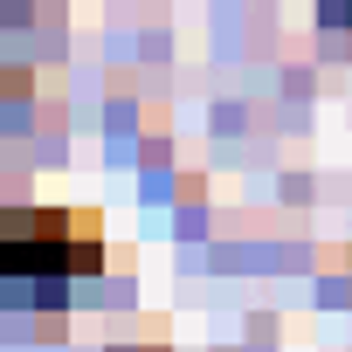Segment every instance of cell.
<instances>
[{"instance_id": "obj_1", "label": "cell", "mask_w": 352, "mask_h": 352, "mask_svg": "<svg viewBox=\"0 0 352 352\" xmlns=\"http://www.w3.org/2000/svg\"><path fill=\"white\" fill-rule=\"evenodd\" d=\"M104 263L97 214H63V208H28L0 214V283H42V276H90Z\"/></svg>"}, {"instance_id": "obj_2", "label": "cell", "mask_w": 352, "mask_h": 352, "mask_svg": "<svg viewBox=\"0 0 352 352\" xmlns=\"http://www.w3.org/2000/svg\"><path fill=\"white\" fill-rule=\"evenodd\" d=\"M331 21H352V0H331Z\"/></svg>"}]
</instances>
